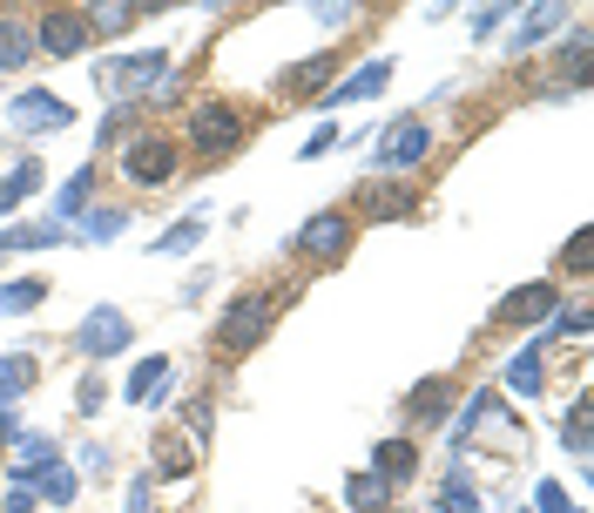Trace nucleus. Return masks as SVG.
<instances>
[{
	"mask_svg": "<svg viewBox=\"0 0 594 513\" xmlns=\"http://www.w3.org/2000/svg\"><path fill=\"white\" fill-rule=\"evenodd\" d=\"M177 169H183V149L169 142V135H135V142L122 149V177H129V183H142V190L177 183Z\"/></svg>",
	"mask_w": 594,
	"mask_h": 513,
	"instance_id": "1",
	"label": "nucleus"
},
{
	"mask_svg": "<svg viewBox=\"0 0 594 513\" xmlns=\"http://www.w3.org/2000/svg\"><path fill=\"white\" fill-rule=\"evenodd\" d=\"M278 324V304L271 298H236L230 311H223V324H217V345L236 359V352H250V345H258V338Z\"/></svg>",
	"mask_w": 594,
	"mask_h": 513,
	"instance_id": "2",
	"label": "nucleus"
},
{
	"mask_svg": "<svg viewBox=\"0 0 594 513\" xmlns=\"http://www.w3.org/2000/svg\"><path fill=\"white\" fill-rule=\"evenodd\" d=\"M236 142H243V115H236L230 102H203V109L190 115V149H197V155L217 162V155H230Z\"/></svg>",
	"mask_w": 594,
	"mask_h": 513,
	"instance_id": "3",
	"label": "nucleus"
},
{
	"mask_svg": "<svg viewBox=\"0 0 594 513\" xmlns=\"http://www.w3.org/2000/svg\"><path fill=\"white\" fill-rule=\"evenodd\" d=\"M345 243H352V217L345 210H318L304 223V237H298V250L318 256V264H324V256H345Z\"/></svg>",
	"mask_w": 594,
	"mask_h": 513,
	"instance_id": "4",
	"label": "nucleus"
},
{
	"mask_svg": "<svg viewBox=\"0 0 594 513\" xmlns=\"http://www.w3.org/2000/svg\"><path fill=\"white\" fill-rule=\"evenodd\" d=\"M561 298H554V284H527V291H514V298H500L493 304V324L500 331H514V324H534V318H547Z\"/></svg>",
	"mask_w": 594,
	"mask_h": 513,
	"instance_id": "5",
	"label": "nucleus"
},
{
	"mask_svg": "<svg viewBox=\"0 0 594 513\" xmlns=\"http://www.w3.org/2000/svg\"><path fill=\"white\" fill-rule=\"evenodd\" d=\"M41 48H48V54H74V48H89V21H81L74 8L48 14V21H41Z\"/></svg>",
	"mask_w": 594,
	"mask_h": 513,
	"instance_id": "6",
	"label": "nucleus"
},
{
	"mask_svg": "<svg viewBox=\"0 0 594 513\" xmlns=\"http://www.w3.org/2000/svg\"><path fill=\"white\" fill-rule=\"evenodd\" d=\"M142 14H155V8H129V0H102V8H81L89 34H95V28H102V34H122V28H135Z\"/></svg>",
	"mask_w": 594,
	"mask_h": 513,
	"instance_id": "7",
	"label": "nucleus"
},
{
	"mask_svg": "<svg viewBox=\"0 0 594 513\" xmlns=\"http://www.w3.org/2000/svg\"><path fill=\"white\" fill-rule=\"evenodd\" d=\"M372 466H379V480H385V486H405V480L419 473V453H412V440H385Z\"/></svg>",
	"mask_w": 594,
	"mask_h": 513,
	"instance_id": "8",
	"label": "nucleus"
},
{
	"mask_svg": "<svg viewBox=\"0 0 594 513\" xmlns=\"http://www.w3.org/2000/svg\"><path fill=\"white\" fill-rule=\"evenodd\" d=\"M155 68H169V61H162V54H142V61L109 68V95H115V89H135V81H155Z\"/></svg>",
	"mask_w": 594,
	"mask_h": 513,
	"instance_id": "9",
	"label": "nucleus"
},
{
	"mask_svg": "<svg viewBox=\"0 0 594 513\" xmlns=\"http://www.w3.org/2000/svg\"><path fill=\"white\" fill-rule=\"evenodd\" d=\"M122 338H129V324L122 318H89V338H81V345H89V352H109V345H122Z\"/></svg>",
	"mask_w": 594,
	"mask_h": 513,
	"instance_id": "10",
	"label": "nucleus"
},
{
	"mask_svg": "<svg viewBox=\"0 0 594 513\" xmlns=\"http://www.w3.org/2000/svg\"><path fill=\"white\" fill-rule=\"evenodd\" d=\"M405 210H412V190H399V183L372 190V217H405Z\"/></svg>",
	"mask_w": 594,
	"mask_h": 513,
	"instance_id": "11",
	"label": "nucleus"
},
{
	"mask_svg": "<svg viewBox=\"0 0 594 513\" xmlns=\"http://www.w3.org/2000/svg\"><path fill=\"white\" fill-rule=\"evenodd\" d=\"M446 405H453V385H446V379L419 385V399H412V412H419V419H433V412H446Z\"/></svg>",
	"mask_w": 594,
	"mask_h": 513,
	"instance_id": "12",
	"label": "nucleus"
},
{
	"mask_svg": "<svg viewBox=\"0 0 594 513\" xmlns=\"http://www.w3.org/2000/svg\"><path fill=\"white\" fill-rule=\"evenodd\" d=\"M48 122H68V109L61 102H41V95L21 102V129H48Z\"/></svg>",
	"mask_w": 594,
	"mask_h": 513,
	"instance_id": "13",
	"label": "nucleus"
},
{
	"mask_svg": "<svg viewBox=\"0 0 594 513\" xmlns=\"http://www.w3.org/2000/svg\"><path fill=\"white\" fill-rule=\"evenodd\" d=\"M419 149H426V129H405V135H399L392 149H379V162L392 169V162H405V155H419Z\"/></svg>",
	"mask_w": 594,
	"mask_h": 513,
	"instance_id": "14",
	"label": "nucleus"
},
{
	"mask_svg": "<svg viewBox=\"0 0 594 513\" xmlns=\"http://www.w3.org/2000/svg\"><path fill=\"white\" fill-rule=\"evenodd\" d=\"M587 256H594V237H587V230H574V237H567V256H561V264L581 278V271H587Z\"/></svg>",
	"mask_w": 594,
	"mask_h": 513,
	"instance_id": "15",
	"label": "nucleus"
},
{
	"mask_svg": "<svg viewBox=\"0 0 594 513\" xmlns=\"http://www.w3.org/2000/svg\"><path fill=\"white\" fill-rule=\"evenodd\" d=\"M21 54H28V41L14 28H0V61H21Z\"/></svg>",
	"mask_w": 594,
	"mask_h": 513,
	"instance_id": "16",
	"label": "nucleus"
},
{
	"mask_svg": "<svg viewBox=\"0 0 594 513\" xmlns=\"http://www.w3.org/2000/svg\"><path fill=\"white\" fill-rule=\"evenodd\" d=\"M567 446H574V453L587 446V412H581V405H574V419H567Z\"/></svg>",
	"mask_w": 594,
	"mask_h": 513,
	"instance_id": "17",
	"label": "nucleus"
},
{
	"mask_svg": "<svg viewBox=\"0 0 594 513\" xmlns=\"http://www.w3.org/2000/svg\"><path fill=\"white\" fill-rule=\"evenodd\" d=\"M34 298H41V284H21V291H0V311H8V304L21 311V304H34Z\"/></svg>",
	"mask_w": 594,
	"mask_h": 513,
	"instance_id": "18",
	"label": "nucleus"
}]
</instances>
